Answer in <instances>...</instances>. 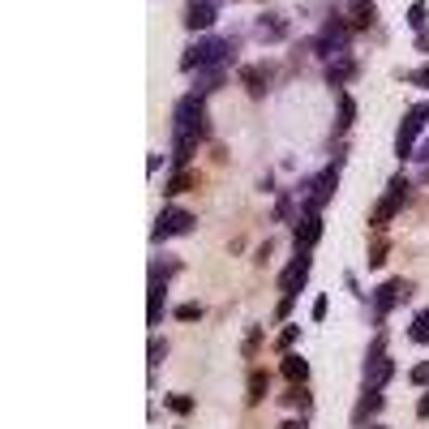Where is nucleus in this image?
<instances>
[{
    "label": "nucleus",
    "instance_id": "10",
    "mask_svg": "<svg viewBox=\"0 0 429 429\" xmlns=\"http://www.w3.org/2000/svg\"><path fill=\"white\" fill-rule=\"evenodd\" d=\"M318 236H322V211H305L296 219V228H292V241H296V249H309L318 245Z\"/></svg>",
    "mask_w": 429,
    "mask_h": 429
},
{
    "label": "nucleus",
    "instance_id": "22",
    "mask_svg": "<svg viewBox=\"0 0 429 429\" xmlns=\"http://www.w3.org/2000/svg\"><path fill=\"white\" fill-rule=\"evenodd\" d=\"M163 408L176 416H189L193 412V395H163Z\"/></svg>",
    "mask_w": 429,
    "mask_h": 429
},
{
    "label": "nucleus",
    "instance_id": "3",
    "mask_svg": "<svg viewBox=\"0 0 429 429\" xmlns=\"http://www.w3.org/2000/svg\"><path fill=\"white\" fill-rule=\"evenodd\" d=\"M352 35H357V31H352L348 22L335 13V17L326 22V26H322L318 35H314V56H322L326 65L339 60V56H348V52H352Z\"/></svg>",
    "mask_w": 429,
    "mask_h": 429
},
{
    "label": "nucleus",
    "instance_id": "13",
    "mask_svg": "<svg viewBox=\"0 0 429 429\" xmlns=\"http://www.w3.org/2000/svg\"><path fill=\"white\" fill-rule=\"evenodd\" d=\"M193 78H197V82H193V95H202V99H207L211 90H219L223 82H228V65H211V69H197Z\"/></svg>",
    "mask_w": 429,
    "mask_h": 429
},
{
    "label": "nucleus",
    "instance_id": "11",
    "mask_svg": "<svg viewBox=\"0 0 429 429\" xmlns=\"http://www.w3.org/2000/svg\"><path fill=\"white\" fill-rule=\"evenodd\" d=\"M163 314H168V280H159V275H150V292H146V322L155 326Z\"/></svg>",
    "mask_w": 429,
    "mask_h": 429
},
{
    "label": "nucleus",
    "instance_id": "37",
    "mask_svg": "<svg viewBox=\"0 0 429 429\" xmlns=\"http://www.w3.org/2000/svg\"><path fill=\"white\" fill-rule=\"evenodd\" d=\"M284 429H296V425H292V421H284Z\"/></svg>",
    "mask_w": 429,
    "mask_h": 429
},
{
    "label": "nucleus",
    "instance_id": "24",
    "mask_svg": "<svg viewBox=\"0 0 429 429\" xmlns=\"http://www.w3.org/2000/svg\"><path fill=\"white\" fill-rule=\"evenodd\" d=\"M176 318H181V322H197L202 305H197V300H185V305H176Z\"/></svg>",
    "mask_w": 429,
    "mask_h": 429
},
{
    "label": "nucleus",
    "instance_id": "27",
    "mask_svg": "<svg viewBox=\"0 0 429 429\" xmlns=\"http://www.w3.org/2000/svg\"><path fill=\"white\" fill-rule=\"evenodd\" d=\"M258 343H262V326H249V335H245V357H254Z\"/></svg>",
    "mask_w": 429,
    "mask_h": 429
},
{
    "label": "nucleus",
    "instance_id": "29",
    "mask_svg": "<svg viewBox=\"0 0 429 429\" xmlns=\"http://www.w3.org/2000/svg\"><path fill=\"white\" fill-rule=\"evenodd\" d=\"M168 357V339H155V343H150V365H159Z\"/></svg>",
    "mask_w": 429,
    "mask_h": 429
},
{
    "label": "nucleus",
    "instance_id": "23",
    "mask_svg": "<svg viewBox=\"0 0 429 429\" xmlns=\"http://www.w3.org/2000/svg\"><path fill=\"white\" fill-rule=\"evenodd\" d=\"M425 17H429V9H425V0H416V5L408 9V26H412V31H425Z\"/></svg>",
    "mask_w": 429,
    "mask_h": 429
},
{
    "label": "nucleus",
    "instance_id": "25",
    "mask_svg": "<svg viewBox=\"0 0 429 429\" xmlns=\"http://www.w3.org/2000/svg\"><path fill=\"white\" fill-rule=\"evenodd\" d=\"M296 339H300V326L292 322V326H284V335H280V343H275V348H280V352H292Z\"/></svg>",
    "mask_w": 429,
    "mask_h": 429
},
{
    "label": "nucleus",
    "instance_id": "20",
    "mask_svg": "<svg viewBox=\"0 0 429 429\" xmlns=\"http://www.w3.org/2000/svg\"><path fill=\"white\" fill-rule=\"evenodd\" d=\"M408 343H429V309H421L416 318H412V326H408Z\"/></svg>",
    "mask_w": 429,
    "mask_h": 429
},
{
    "label": "nucleus",
    "instance_id": "18",
    "mask_svg": "<svg viewBox=\"0 0 429 429\" xmlns=\"http://www.w3.org/2000/svg\"><path fill=\"white\" fill-rule=\"evenodd\" d=\"M335 142H343V133L352 129V116H357V104H352V95L348 90H339V99H335Z\"/></svg>",
    "mask_w": 429,
    "mask_h": 429
},
{
    "label": "nucleus",
    "instance_id": "1",
    "mask_svg": "<svg viewBox=\"0 0 429 429\" xmlns=\"http://www.w3.org/2000/svg\"><path fill=\"white\" fill-rule=\"evenodd\" d=\"M202 138H211V120H207V104L202 95H185L172 112V163L185 168L189 155L202 146Z\"/></svg>",
    "mask_w": 429,
    "mask_h": 429
},
{
    "label": "nucleus",
    "instance_id": "5",
    "mask_svg": "<svg viewBox=\"0 0 429 429\" xmlns=\"http://www.w3.org/2000/svg\"><path fill=\"white\" fill-rule=\"evenodd\" d=\"M185 232H193V215H189L185 207H163V211H159V219H155V228H150V241L163 245V241L185 236Z\"/></svg>",
    "mask_w": 429,
    "mask_h": 429
},
{
    "label": "nucleus",
    "instance_id": "17",
    "mask_svg": "<svg viewBox=\"0 0 429 429\" xmlns=\"http://www.w3.org/2000/svg\"><path fill=\"white\" fill-rule=\"evenodd\" d=\"M357 73H361L357 60H352V56H339V60L326 65V82H331V86H348L352 78H357Z\"/></svg>",
    "mask_w": 429,
    "mask_h": 429
},
{
    "label": "nucleus",
    "instance_id": "28",
    "mask_svg": "<svg viewBox=\"0 0 429 429\" xmlns=\"http://www.w3.org/2000/svg\"><path fill=\"white\" fill-rule=\"evenodd\" d=\"M412 387H429V361H421V365H412V378H408Z\"/></svg>",
    "mask_w": 429,
    "mask_h": 429
},
{
    "label": "nucleus",
    "instance_id": "35",
    "mask_svg": "<svg viewBox=\"0 0 429 429\" xmlns=\"http://www.w3.org/2000/svg\"><path fill=\"white\" fill-rule=\"evenodd\" d=\"M416 416H425V421H429V395H421V403H416Z\"/></svg>",
    "mask_w": 429,
    "mask_h": 429
},
{
    "label": "nucleus",
    "instance_id": "16",
    "mask_svg": "<svg viewBox=\"0 0 429 429\" xmlns=\"http://www.w3.org/2000/svg\"><path fill=\"white\" fill-rule=\"evenodd\" d=\"M378 412H382V391H361V403H357V416H352V425H365L369 429V421L378 416Z\"/></svg>",
    "mask_w": 429,
    "mask_h": 429
},
{
    "label": "nucleus",
    "instance_id": "7",
    "mask_svg": "<svg viewBox=\"0 0 429 429\" xmlns=\"http://www.w3.org/2000/svg\"><path fill=\"white\" fill-rule=\"evenodd\" d=\"M305 284H309V254H305V249H296V258H292V262L284 266V275H280V288H284L288 296H296Z\"/></svg>",
    "mask_w": 429,
    "mask_h": 429
},
{
    "label": "nucleus",
    "instance_id": "34",
    "mask_svg": "<svg viewBox=\"0 0 429 429\" xmlns=\"http://www.w3.org/2000/svg\"><path fill=\"white\" fill-rule=\"evenodd\" d=\"M416 52H429V31H416Z\"/></svg>",
    "mask_w": 429,
    "mask_h": 429
},
{
    "label": "nucleus",
    "instance_id": "26",
    "mask_svg": "<svg viewBox=\"0 0 429 429\" xmlns=\"http://www.w3.org/2000/svg\"><path fill=\"white\" fill-rule=\"evenodd\" d=\"M185 185H189V172H185V168H176V176L168 181V197H176V193H181Z\"/></svg>",
    "mask_w": 429,
    "mask_h": 429
},
{
    "label": "nucleus",
    "instance_id": "6",
    "mask_svg": "<svg viewBox=\"0 0 429 429\" xmlns=\"http://www.w3.org/2000/svg\"><path fill=\"white\" fill-rule=\"evenodd\" d=\"M219 22V0H189L185 5V31L189 35H207Z\"/></svg>",
    "mask_w": 429,
    "mask_h": 429
},
{
    "label": "nucleus",
    "instance_id": "14",
    "mask_svg": "<svg viewBox=\"0 0 429 429\" xmlns=\"http://www.w3.org/2000/svg\"><path fill=\"white\" fill-rule=\"evenodd\" d=\"M254 35H258L262 43H280V39L288 35V22H284L280 13H262V17L254 22Z\"/></svg>",
    "mask_w": 429,
    "mask_h": 429
},
{
    "label": "nucleus",
    "instance_id": "8",
    "mask_svg": "<svg viewBox=\"0 0 429 429\" xmlns=\"http://www.w3.org/2000/svg\"><path fill=\"white\" fill-rule=\"evenodd\" d=\"M403 197H408V181L395 176V181L387 185V193H382V202H378V211H373V223H387L391 215H399L403 211Z\"/></svg>",
    "mask_w": 429,
    "mask_h": 429
},
{
    "label": "nucleus",
    "instance_id": "32",
    "mask_svg": "<svg viewBox=\"0 0 429 429\" xmlns=\"http://www.w3.org/2000/svg\"><path fill=\"white\" fill-rule=\"evenodd\" d=\"M163 163H168V159H163V155H150V159H146V168H150V176H155V172H159V168H163Z\"/></svg>",
    "mask_w": 429,
    "mask_h": 429
},
{
    "label": "nucleus",
    "instance_id": "33",
    "mask_svg": "<svg viewBox=\"0 0 429 429\" xmlns=\"http://www.w3.org/2000/svg\"><path fill=\"white\" fill-rule=\"evenodd\" d=\"M412 82H416V86H425V90H429V65H425V69H421V73H412Z\"/></svg>",
    "mask_w": 429,
    "mask_h": 429
},
{
    "label": "nucleus",
    "instance_id": "15",
    "mask_svg": "<svg viewBox=\"0 0 429 429\" xmlns=\"http://www.w3.org/2000/svg\"><path fill=\"white\" fill-rule=\"evenodd\" d=\"M280 373L288 378V387H305V382H309V361H305V357H296V352H284Z\"/></svg>",
    "mask_w": 429,
    "mask_h": 429
},
{
    "label": "nucleus",
    "instance_id": "9",
    "mask_svg": "<svg viewBox=\"0 0 429 429\" xmlns=\"http://www.w3.org/2000/svg\"><path fill=\"white\" fill-rule=\"evenodd\" d=\"M412 292V284H403V280H387V284H378V292H373V314L382 318V314H391L403 296Z\"/></svg>",
    "mask_w": 429,
    "mask_h": 429
},
{
    "label": "nucleus",
    "instance_id": "30",
    "mask_svg": "<svg viewBox=\"0 0 429 429\" xmlns=\"http://www.w3.org/2000/svg\"><path fill=\"white\" fill-rule=\"evenodd\" d=\"M326 309H331V296H326V292H322V296L314 300V318H326Z\"/></svg>",
    "mask_w": 429,
    "mask_h": 429
},
{
    "label": "nucleus",
    "instance_id": "12",
    "mask_svg": "<svg viewBox=\"0 0 429 429\" xmlns=\"http://www.w3.org/2000/svg\"><path fill=\"white\" fill-rule=\"evenodd\" d=\"M275 69H280V65H270V60H262V65H249V69H245V86H249V95H254V99H262V95L270 90Z\"/></svg>",
    "mask_w": 429,
    "mask_h": 429
},
{
    "label": "nucleus",
    "instance_id": "36",
    "mask_svg": "<svg viewBox=\"0 0 429 429\" xmlns=\"http://www.w3.org/2000/svg\"><path fill=\"white\" fill-rule=\"evenodd\" d=\"M369 429H391V425H369Z\"/></svg>",
    "mask_w": 429,
    "mask_h": 429
},
{
    "label": "nucleus",
    "instance_id": "21",
    "mask_svg": "<svg viewBox=\"0 0 429 429\" xmlns=\"http://www.w3.org/2000/svg\"><path fill=\"white\" fill-rule=\"evenodd\" d=\"M176 270H181V262H176V258H168V254L150 258V275H159V280H172Z\"/></svg>",
    "mask_w": 429,
    "mask_h": 429
},
{
    "label": "nucleus",
    "instance_id": "4",
    "mask_svg": "<svg viewBox=\"0 0 429 429\" xmlns=\"http://www.w3.org/2000/svg\"><path fill=\"white\" fill-rule=\"evenodd\" d=\"M425 120H429V104H416L408 116L399 120V133H395V155H399V159H412V150H416V142H421Z\"/></svg>",
    "mask_w": 429,
    "mask_h": 429
},
{
    "label": "nucleus",
    "instance_id": "31",
    "mask_svg": "<svg viewBox=\"0 0 429 429\" xmlns=\"http://www.w3.org/2000/svg\"><path fill=\"white\" fill-rule=\"evenodd\" d=\"M382 258H387V245L378 241V245H373V254H369V262H373V266H382Z\"/></svg>",
    "mask_w": 429,
    "mask_h": 429
},
{
    "label": "nucleus",
    "instance_id": "19",
    "mask_svg": "<svg viewBox=\"0 0 429 429\" xmlns=\"http://www.w3.org/2000/svg\"><path fill=\"white\" fill-rule=\"evenodd\" d=\"M266 391H270V373H262V369H254V373H249V403H262L266 399Z\"/></svg>",
    "mask_w": 429,
    "mask_h": 429
},
{
    "label": "nucleus",
    "instance_id": "2",
    "mask_svg": "<svg viewBox=\"0 0 429 429\" xmlns=\"http://www.w3.org/2000/svg\"><path fill=\"white\" fill-rule=\"evenodd\" d=\"M236 56V39H223V35H202L193 47H185L181 69L197 73V69H211V65H228Z\"/></svg>",
    "mask_w": 429,
    "mask_h": 429
}]
</instances>
